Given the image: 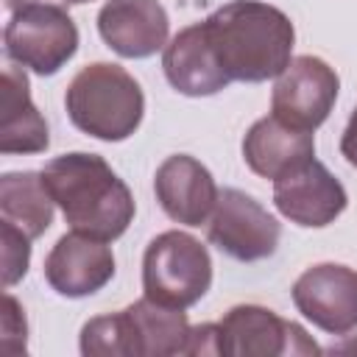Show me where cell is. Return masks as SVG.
<instances>
[{
    "label": "cell",
    "mask_w": 357,
    "mask_h": 357,
    "mask_svg": "<svg viewBox=\"0 0 357 357\" xmlns=\"http://www.w3.org/2000/svg\"><path fill=\"white\" fill-rule=\"evenodd\" d=\"M209 45L231 81L259 84L276 78L296 42L290 17L262 0H231L204 20Z\"/></svg>",
    "instance_id": "cell-1"
},
{
    "label": "cell",
    "mask_w": 357,
    "mask_h": 357,
    "mask_svg": "<svg viewBox=\"0 0 357 357\" xmlns=\"http://www.w3.org/2000/svg\"><path fill=\"white\" fill-rule=\"evenodd\" d=\"M42 181L73 231L109 243L134 220L137 206L128 184L98 153H61L45 165Z\"/></svg>",
    "instance_id": "cell-2"
},
{
    "label": "cell",
    "mask_w": 357,
    "mask_h": 357,
    "mask_svg": "<svg viewBox=\"0 0 357 357\" xmlns=\"http://www.w3.org/2000/svg\"><path fill=\"white\" fill-rule=\"evenodd\" d=\"M73 126L95 139H128L145 114V95L120 64L95 61L75 73L64 95Z\"/></svg>",
    "instance_id": "cell-3"
},
{
    "label": "cell",
    "mask_w": 357,
    "mask_h": 357,
    "mask_svg": "<svg viewBox=\"0 0 357 357\" xmlns=\"http://www.w3.org/2000/svg\"><path fill=\"white\" fill-rule=\"evenodd\" d=\"M212 284V259L206 245L187 231L170 229L153 237L142 257V290L148 298L187 310L204 298Z\"/></svg>",
    "instance_id": "cell-4"
},
{
    "label": "cell",
    "mask_w": 357,
    "mask_h": 357,
    "mask_svg": "<svg viewBox=\"0 0 357 357\" xmlns=\"http://www.w3.org/2000/svg\"><path fill=\"white\" fill-rule=\"evenodd\" d=\"M6 56L36 75L59 73L78 50V28L73 17L53 3H31L11 11L3 31Z\"/></svg>",
    "instance_id": "cell-5"
},
{
    "label": "cell",
    "mask_w": 357,
    "mask_h": 357,
    "mask_svg": "<svg viewBox=\"0 0 357 357\" xmlns=\"http://www.w3.org/2000/svg\"><path fill=\"white\" fill-rule=\"evenodd\" d=\"M209 243L240 262L268 259L282 237L279 220L243 190L226 187L218 192V204L206 220Z\"/></svg>",
    "instance_id": "cell-6"
},
{
    "label": "cell",
    "mask_w": 357,
    "mask_h": 357,
    "mask_svg": "<svg viewBox=\"0 0 357 357\" xmlns=\"http://www.w3.org/2000/svg\"><path fill=\"white\" fill-rule=\"evenodd\" d=\"M340 78L337 73L318 56H296L290 64L276 75L271 112L282 123L315 131L332 112L337 100Z\"/></svg>",
    "instance_id": "cell-7"
},
{
    "label": "cell",
    "mask_w": 357,
    "mask_h": 357,
    "mask_svg": "<svg viewBox=\"0 0 357 357\" xmlns=\"http://www.w3.org/2000/svg\"><path fill=\"white\" fill-rule=\"evenodd\" d=\"M220 329V354L229 357H276V354H318L321 349L307 332L279 318L273 310L259 304H237L231 307Z\"/></svg>",
    "instance_id": "cell-8"
},
{
    "label": "cell",
    "mask_w": 357,
    "mask_h": 357,
    "mask_svg": "<svg viewBox=\"0 0 357 357\" xmlns=\"http://www.w3.org/2000/svg\"><path fill=\"white\" fill-rule=\"evenodd\" d=\"M296 310L329 335L357 329V271L337 262L307 268L293 284Z\"/></svg>",
    "instance_id": "cell-9"
},
{
    "label": "cell",
    "mask_w": 357,
    "mask_h": 357,
    "mask_svg": "<svg viewBox=\"0 0 357 357\" xmlns=\"http://www.w3.org/2000/svg\"><path fill=\"white\" fill-rule=\"evenodd\" d=\"M273 204L290 223L321 229L340 218L349 195L346 187L326 170V165L310 159L307 165L273 181Z\"/></svg>",
    "instance_id": "cell-10"
},
{
    "label": "cell",
    "mask_w": 357,
    "mask_h": 357,
    "mask_svg": "<svg viewBox=\"0 0 357 357\" xmlns=\"http://www.w3.org/2000/svg\"><path fill=\"white\" fill-rule=\"evenodd\" d=\"M114 276V254L106 240L70 231L56 240L45 259L47 284L67 298H84L106 287Z\"/></svg>",
    "instance_id": "cell-11"
},
{
    "label": "cell",
    "mask_w": 357,
    "mask_h": 357,
    "mask_svg": "<svg viewBox=\"0 0 357 357\" xmlns=\"http://www.w3.org/2000/svg\"><path fill=\"white\" fill-rule=\"evenodd\" d=\"M103 42L123 59H148L167 45L170 20L159 0H109L98 11Z\"/></svg>",
    "instance_id": "cell-12"
},
{
    "label": "cell",
    "mask_w": 357,
    "mask_h": 357,
    "mask_svg": "<svg viewBox=\"0 0 357 357\" xmlns=\"http://www.w3.org/2000/svg\"><path fill=\"white\" fill-rule=\"evenodd\" d=\"M153 190L165 215L184 226L206 223L220 192L212 173L187 153H173L156 167Z\"/></svg>",
    "instance_id": "cell-13"
},
{
    "label": "cell",
    "mask_w": 357,
    "mask_h": 357,
    "mask_svg": "<svg viewBox=\"0 0 357 357\" xmlns=\"http://www.w3.org/2000/svg\"><path fill=\"white\" fill-rule=\"evenodd\" d=\"M162 67L170 86L190 98H206L231 84L209 45L204 22L187 25L165 45Z\"/></svg>",
    "instance_id": "cell-14"
},
{
    "label": "cell",
    "mask_w": 357,
    "mask_h": 357,
    "mask_svg": "<svg viewBox=\"0 0 357 357\" xmlns=\"http://www.w3.org/2000/svg\"><path fill=\"white\" fill-rule=\"evenodd\" d=\"M243 159L262 178H282L284 173L315 159L312 131L293 128L279 117L257 120L243 137Z\"/></svg>",
    "instance_id": "cell-15"
},
{
    "label": "cell",
    "mask_w": 357,
    "mask_h": 357,
    "mask_svg": "<svg viewBox=\"0 0 357 357\" xmlns=\"http://www.w3.org/2000/svg\"><path fill=\"white\" fill-rule=\"evenodd\" d=\"M123 335H126V354L128 357H170L184 354L190 324L184 310L165 307L153 298H139L120 310Z\"/></svg>",
    "instance_id": "cell-16"
},
{
    "label": "cell",
    "mask_w": 357,
    "mask_h": 357,
    "mask_svg": "<svg viewBox=\"0 0 357 357\" xmlns=\"http://www.w3.org/2000/svg\"><path fill=\"white\" fill-rule=\"evenodd\" d=\"M50 145L47 123L31 100L28 75L8 64L3 70L0 106V151L3 153H42Z\"/></svg>",
    "instance_id": "cell-17"
},
{
    "label": "cell",
    "mask_w": 357,
    "mask_h": 357,
    "mask_svg": "<svg viewBox=\"0 0 357 357\" xmlns=\"http://www.w3.org/2000/svg\"><path fill=\"white\" fill-rule=\"evenodd\" d=\"M53 198L42 181V173L22 170L0 178V220L17 226L31 240L42 237L53 223Z\"/></svg>",
    "instance_id": "cell-18"
},
{
    "label": "cell",
    "mask_w": 357,
    "mask_h": 357,
    "mask_svg": "<svg viewBox=\"0 0 357 357\" xmlns=\"http://www.w3.org/2000/svg\"><path fill=\"white\" fill-rule=\"evenodd\" d=\"M81 354L86 357H126L120 312L98 315L81 329Z\"/></svg>",
    "instance_id": "cell-19"
},
{
    "label": "cell",
    "mask_w": 357,
    "mask_h": 357,
    "mask_svg": "<svg viewBox=\"0 0 357 357\" xmlns=\"http://www.w3.org/2000/svg\"><path fill=\"white\" fill-rule=\"evenodd\" d=\"M31 237L17 226L0 220V245H3V284L11 287L28 273L31 262Z\"/></svg>",
    "instance_id": "cell-20"
},
{
    "label": "cell",
    "mask_w": 357,
    "mask_h": 357,
    "mask_svg": "<svg viewBox=\"0 0 357 357\" xmlns=\"http://www.w3.org/2000/svg\"><path fill=\"white\" fill-rule=\"evenodd\" d=\"M25 340H28V324H25L22 307L11 293H6V298H3V351H8V354L25 351Z\"/></svg>",
    "instance_id": "cell-21"
},
{
    "label": "cell",
    "mask_w": 357,
    "mask_h": 357,
    "mask_svg": "<svg viewBox=\"0 0 357 357\" xmlns=\"http://www.w3.org/2000/svg\"><path fill=\"white\" fill-rule=\"evenodd\" d=\"M184 354H220V329H218V324L192 326Z\"/></svg>",
    "instance_id": "cell-22"
},
{
    "label": "cell",
    "mask_w": 357,
    "mask_h": 357,
    "mask_svg": "<svg viewBox=\"0 0 357 357\" xmlns=\"http://www.w3.org/2000/svg\"><path fill=\"white\" fill-rule=\"evenodd\" d=\"M340 153H343V159H346L351 167H357V106H354V112H351V117H349V123H346V128H343Z\"/></svg>",
    "instance_id": "cell-23"
},
{
    "label": "cell",
    "mask_w": 357,
    "mask_h": 357,
    "mask_svg": "<svg viewBox=\"0 0 357 357\" xmlns=\"http://www.w3.org/2000/svg\"><path fill=\"white\" fill-rule=\"evenodd\" d=\"M31 3H42V0H6V8L17 11V8H22V6H31Z\"/></svg>",
    "instance_id": "cell-24"
},
{
    "label": "cell",
    "mask_w": 357,
    "mask_h": 357,
    "mask_svg": "<svg viewBox=\"0 0 357 357\" xmlns=\"http://www.w3.org/2000/svg\"><path fill=\"white\" fill-rule=\"evenodd\" d=\"M67 3H89V0H67Z\"/></svg>",
    "instance_id": "cell-25"
}]
</instances>
